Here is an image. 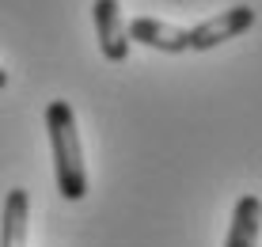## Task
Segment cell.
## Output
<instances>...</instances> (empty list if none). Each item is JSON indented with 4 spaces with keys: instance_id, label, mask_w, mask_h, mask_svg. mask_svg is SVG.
I'll return each mask as SVG.
<instances>
[{
    "instance_id": "cell-7",
    "label": "cell",
    "mask_w": 262,
    "mask_h": 247,
    "mask_svg": "<svg viewBox=\"0 0 262 247\" xmlns=\"http://www.w3.org/2000/svg\"><path fill=\"white\" fill-rule=\"evenodd\" d=\"M4 88H8V72L0 69V91H4Z\"/></svg>"
},
{
    "instance_id": "cell-1",
    "label": "cell",
    "mask_w": 262,
    "mask_h": 247,
    "mask_svg": "<svg viewBox=\"0 0 262 247\" xmlns=\"http://www.w3.org/2000/svg\"><path fill=\"white\" fill-rule=\"evenodd\" d=\"M46 133L53 149V179L65 202H84L88 194V163L80 149V130H76V111L65 99L46 103Z\"/></svg>"
},
{
    "instance_id": "cell-5",
    "label": "cell",
    "mask_w": 262,
    "mask_h": 247,
    "mask_svg": "<svg viewBox=\"0 0 262 247\" xmlns=\"http://www.w3.org/2000/svg\"><path fill=\"white\" fill-rule=\"evenodd\" d=\"M27 228H31V198L23 187H15L8 190L0 213V247H27Z\"/></svg>"
},
{
    "instance_id": "cell-4",
    "label": "cell",
    "mask_w": 262,
    "mask_h": 247,
    "mask_svg": "<svg viewBox=\"0 0 262 247\" xmlns=\"http://www.w3.org/2000/svg\"><path fill=\"white\" fill-rule=\"evenodd\" d=\"M125 38L148 46V50H160V53H186V50H190V31H186V27L152 19V15H137V19H129Z\"/></svg>"
},
{
    "instance_id": "cell-3",
    "label": "cell",
    "mask_w": 262,
    "mask_h": 247,
    "mask_svg": "<svg viewBox=\"0 0 262 247\" xmlns=\"http://www.w3.org/2000/svg\"><path fill=\"white\" fill-rule=\"evenodd\" d=\"M92 19H95V38L99 50L111 65H122L129 57V38H125V19L118 0H95L92 4Z\"/></svg>"
},
{
    "instance_id": "cell-6",
    "label": "cell",
    "mask_w": 262,
    "mask_h": 247,
    "mask_svg": "<svg viewBox=\"0 0 262 247\" xmlns=\"http://www.w3.org/2000/svg\"><path fill=\"white\" fill-rule=\"evenodd\" d=\"M258 232H262V198L258 194H243L232 213V228L224 247H258Z\"/></svg>"
},
{
    "instance_id": "cell-2",
    "label": "cell",
    "mask_w": 262,
    "mask_h": 247,
    "mask_svg": "<svg viewBox=\"0 0 262 247\" xmlns=\"http://www.w3.org/2000/svg\"><path fill=\"white\" fill-rule=\"evenodd\" d=\"M251 27H255V8L251 4H232V8H224V12L209 15V19H202L198 27H190V50H198V53L216 50L221 42L247 34Z\"/></svg>"
}]
</instances>
